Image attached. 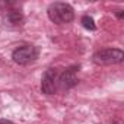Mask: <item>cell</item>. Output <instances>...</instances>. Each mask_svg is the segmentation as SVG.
<instances>
[{
	"label": "cell",
	"instance_id": "6",
	"mask_svg": "<svg viewBox=\"0 0 124 124\" xmlns=\"http://www.w3.org/2000/svg\"><path fill=\"white\" fill-rule=\"evenodd\" d=\"M3 22L9 26H21L22 22H23V16L16 9H8V10H5Z\"/></svg>",
	"mask_w": 124,
	"mask_h": 124
},
{
	"label": "cell",
	"instance_id": "4",
	"mask_svg": "<svg viewBox=\"0 0 124 124\" xmlns=\"http://www.w3.org/2000/svg\"><path fill=\"white\" fill-rule=\"evenodd\" d=\"M57 70L55 69H48L42 75L41 79V91L45 95H54L57 91Z\"/></svg>",
	"mask_w": 124,
	"mask_h": 124
},
{
	"label": "cell",
	"instance_id": "1",
	"mask_svg": "<svg viewBox=\"0 0 124 124\" xmlns=\"http://www.w3.org/2000/svg\"><path fill=\"white\" fill-rule=\"evenodd\" d=\"M47 15H48L51 22H54L57 25H63V23H69V22L73 21L75 10H73V8L69 3L55 2V3H51L48 6Z\"/></svg>",
	"mask_w": 124,
	"mask_h": 124
},
{
	"label": "cell",
	"instance_id": "7",
	"mask_svg": "<svg viewBox=\"0 0 124 124\" xmlns=\"http://www.w3.org/2000/svg\"><path fill=\"white\" fill-rule=\"evenodd\" d=\"M82 25H83L85 29H89V31H95V29H96L95 21H93L91 16H88V15H85V16L82 18Z\"/></svg>",
	"mask_w": 124,
	"mask_h": 124
},
{
	"label": "cell",
	"instance_id": "5",
	"mask_svg": "<svg viewBox=\"0 0 124 124\" xmlns=\"http://www.w3.org/2000/svg\"><path fill=\"white\" fill-rule=\"evenodd\" d=\"M78 69L79 67L76 66H70L60 75V78L57 79V85L60 86V89H70L78 85V76H76Z\"/></svg>",
	"mask_w": 124,
	"mask_h": 124
},
{
	"label": "cell",
	"instance_id": "3",
	"mask_svg": "<svg viewBox=\"0 0 124 124\" xmlns=\"http://www.w3.org/2000/svg\"><path fill=\"white\" fill-rule=\"evenodd\" d=\"M39 55V50L35 47V45H31V44H26V45H21L18 48L13 50L12 53V58L16 64H29L32 61H35Z\"/></svg>",
	"mask_w": 124,
	"mask_h": 124
},
{
	"label": "cell",
	"instance_id": "2",
	"mask_svg": "<svg viewBox=\"0 0 124 124\" xmlns=\"http://www.w3.org/2000/svg\"><path fill=\"white\" fill-rule=\"evenodd\" d=\"M93 63L98 66H107V64H118L124 60V53L118 48H105L99 50L92 57Z\"/></svg>",
	"mask_w": 124,
	"mask_h": 124
}]
</instances>
